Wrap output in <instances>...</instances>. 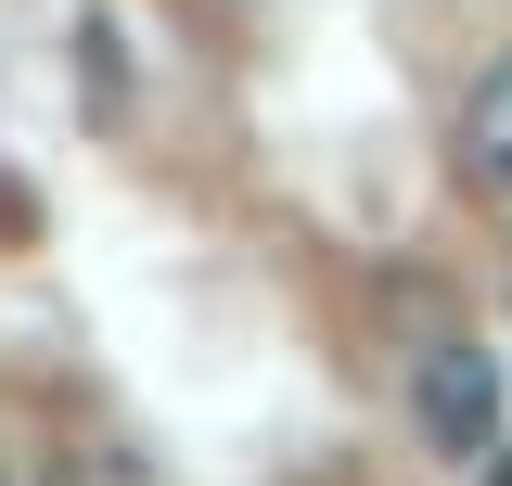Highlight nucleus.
Masks as SVG:
<instances>
[{
	"label": "nucleus",
	"mask_w": 512,
	"mask_h": 486,
	"mask_svg": "<svg viewBox=\"0 0 512 486\" xmlns=\"http://www.w3.org/2000/svg\"><path fill=\"white\" fill-rule=\"evenodd\" d=\"M410 423L436 435L448 461H487V448H500V359L436 320V333L410 346Z\"/></svg>",
	"instance_id": "nucleus-1"
},
{
	"label": "nucleus",
	"mask_w": 512,
	"mask_h": 486,
	"mask_svg": "<svg viewBox=\"0 0 512 486\" xmlns=\"http://www.w3.org/2000/svg\"><path fill=\"white\" fill-rule=\"evenodd\" d=\"M487 486H512V461H487Z\"/></svg>",
	"instance_id": "nucleus-3"
},
{
	"label": "nucleus",
	"mask_w": 512,
	"mask_h": 486,
	"mask_svg": "<svg viewBox=\"0 0 512 486\" xmlns=\"http://www.w3.org/2000/svg\"><path fill=\"white\" fill-rule=\"evenodd\" d=\"M461 180L512 205V64H487L474 103H461Z\"/></svg>",
	"instance_id": "nucleus-2"
}]
</instances>
